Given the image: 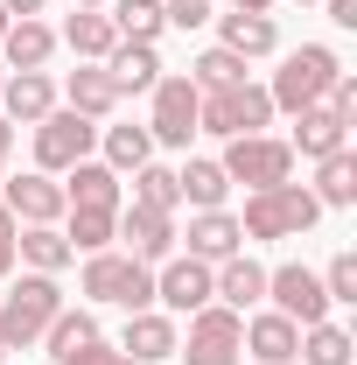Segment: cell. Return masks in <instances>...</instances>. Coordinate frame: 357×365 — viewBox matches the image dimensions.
Segmentation results:
<instances>
[{
    "label": "cell",
    "mask_w": 357,
    "mask_h": 365,
    "mask_svg": "<svg viewBox=\"0 0 357 365\" xmlns=\"http://www.w3.org/2000/svg\"><path fill=\"white\" fill-rule=\"evenodd\" d=\"M218 169H224L231 182L273 190V182H294V148H287V140H273V134H238V140H224Z\"/></svg>",
    "instance_id": "obj_6"
},
{
    "label": "cell",
    "mask_w": 357,
    "mask_h": 365,
    "mask_svg": "<svg viewBox=\"0 0 357 365\" xmlns=\"http://www.w3.org/2000/svg\"><path fill=\"white\" fill-rule=\"evenodd\" d=\"M176 190H182V204H189V211H224L231 176H224L218 162H203V155H196V162H182V169H176Z\"/></svg>",
    "instance_id": "obj_28"
},
{
    "label": "cell",
    "mask_w": 357,
    "mask_h": 365,
    "mask_svg": "<svg viewBox=\"0 0 357 365\" xmlns=\"http://www.w3.org/2000/svg\"><path fill=\"white\" fill-rule=\"evenodd\" d=\"M56 43L78 49V63H105L112 43H119V29H112V14H105V7H78V14L63 21V36H56Z\"/></svg>",
    "instance_id": "obj_23"
},
{
    "label": "cell",
    "mask_w": 357,
    "mask_h": 365,
    "mask_svg": "<svg viewBox=\"0 0 357 365\" xmlns=\"http://www.w3.org/2000/svg\"><path fill=\"white\" fill-rule=\"evenodd\" d=\"M91 337H98V317H91V309H56V323L43 330L49 359H63V351H78V344H91Z\"/></svg>",
    "instance_id": "obj_34"
},
{
    "label": "cell",
    "mask_w": 357,
    "mask_h": 365,
    "mask_svg": "<svg viewBox=\"0 0 357 365\" xmlns=\"http://www.w3.org/2000/svg\"><path fill=\"white\" fill-rule=\"evenodd\" d=\"M63 197L70 204H85V211H119L127 197H119V169H105V162H78V169H63Z\"/></svg>",
    "instance_id": "obj_21"
},
{
    "label": "cell",
    "mask_w": 357,
    "mask_h": 365,
    "mask_svg": "<svg viewBox=\"0 0 357 365\" xmlns=\"http://www.w3.org/2000/svg\"><path fill=\"white\" fill-rule=\"evenodd\" d=\"M322 288H329V302H357V253H336L322 267Z\"/></svg>",
    "instance_id": "obj_36"
},
{
    "label": "cell",
    "mask_w": 357,
    "mask_h": 365,
    "mask_svg": "<svg viewBox=\"0 0 357 365\" xmlns=\"http://www.w3.org/2000/svg\"><path fill=\"white\" fill-rule=\"evenodd\" d=\"M7 21H14V14H7V7H0V36H7Z\"/></svg>",
    "instance_id": "obj_44"
},
{
    "label": "cell",
    "mask_w": 357,
    "mask_h": 365,
    "mask_svg": "<svg viewBox=\"0 0 357 365\" xmlns=\"http://www.w3.org/2000/svg\"><path fill=\"white\" fill-rule=\"evenodd\" d=\"M0 365H7V344H0Z\"/></svg>",
    "instance_id": "obj_47"
},
{
    "label": "cell",
    "mask_w": 357,
    "mask_h": 365,
    "mask_svg": "<svg viewBox=\"0 0 357 365\" xmlns=\"http://www.w3.org/2000/svg\"><path fill=\"white\" fill-rule=\"evenodd\" d=\"M154 302H161L169 317H196L203 302H218V295H211V267L189 260V253L161 260V267H154Z\"/></svg>",
    "instance_id": "obj_12"
},
{
    "label": "cell",
    "mask_w": 357,
    "mask_h": 365,
    "mask_svg": "<svg viewBox=\"0 0 357 365\" xmlns=\"http://www.w3.org/2000/svg\"><path fill=\"white\" fill-rule=\"evenodd\" d=\"M196 106H203V91L189 85V78H169V71H161V85H154V120H147L154 148H189V134H196Z\"/></svg>",
    "instance_id": "obj_10"
},
{
    "label": "cell",
    "mask_w": 357,
    "mask_h": 365,
    "mask_svg": "<svg viewBox=\"0 0 357 365\" xmlns=\"http://www.w3.org/2000/svg\"><path fill=\"white\" fill-rule=\"evenodd\" d=\"M294 359H302V365H351L357 359V337L343 330V323H309L302 344H294Z\"/></svg>",
    "instance_id": "obj_30"
},
{
    "label": "cell",
    "mask_w": 357,
    "mask_h": 365,
    "mask_svg": "<svg viewBox=\"0 0 357 365\" xmlns=\"http://www.w3.org/2000/svg\"><path fill=\"white\" fill-rule=\"evenodd\" d=\"M238 344H245L260 365H287V359H294V344H302V323H287L280 309H260V317H245Z\"/></svg>",
    "instance_id": "obj_17"
},
{
    "label": "cell",
    "mask_w": 357,
    "mask_h": 365,
    "mask_svg": "<svg viewBox=\"0 0 357 365\" xmlns=\"http://www.w3.org/2000/svg\"><path fill=\"white\" fill-rule=\"evenodd\" d=\"M231 7H238V14H267L273 0H231Z\"/></svg>",
    "instance_id": "obj_43"
},
{
    "label": "cell",
    "mask_w": 357,
    "mask_h": 365,
    "mask_svg": "<svg viewBox=\"0 0 357 365\" xmlns=\"http://www.w3.org/2000/svg\"><path fill=\"white\" fill-rule=\"evenodd\" d=\"M91 148H98V120H85V113L56 106L49 120H36V169H43V176H63V169H78Z\"/></svg>",
    "instance_id": "obj_8"
},
{
    "label": "cell",
    "mask_w": 357,
    "mask_h": 365,
    "mask_svg": "<svg viewBox=\"0 0 357 365\" xmlns=\"http://www.w3.org/2000/svg\"><path fill=\"white\" fill-rule=\"evenodd\" d=\"M267 127H273V98L252 78H238V85H224V91H203V106H196V134L238 140V134H267Z\"/></svg>",
    "instance_id": "obj_4"
},
{
    "label": "cell",
    "mask_w": 357,
    "mask_h": 365,
    "mask_svg": "<svg viewBox=\"0 0 357 365\" xmlns=\"http://www.w3.org/2000/svg\"><path fill=\"white\" fill-rule=\"evenodd\" d=\"M63 309V288H56V274H21L7 295H0V344L7 351H28V344H43V330L56 323Z\"/></svg>",
    "instance_id": "obj_1"
},
{
    "label": "cell",
    "mask_w": 357,
    "mask_h": 365,
    "mask_svg": "<svg viewBox=\"0 0 357 365\" xmlns=\"http://www.w3.org/2000/svg\"><path fill=\"white\" fill-rule=\"evenodd\" d=\"M336 49L329 43H302V49H287L280 56V71H273V85H267V98H273V113H309V106H322V91L336 85Z\"/></svg>",
    "instance_id": "obj_2"
},
{
    "label": "cell",
    "mask_w": 357,
    "mask_h": 365,
    "mask_svg": "<svg viewBox=\"0 0 357 365\" xmlns=\"http://www.w3.org/2000/svg\"><path fill=\"white\" fill-rule=\"evenodd\" d=\"M329 21L336 29H357V0H329Z\"/></svg>",
    "instance_id": "obj_40"
},
{
    "label": "cell",
    "mask_w": 357,
    "mask_h": 365,
    "mask_svg": "<svg viewBox=\"0 0 357 365\" xmlns=\"http://www.w3.org/2000/svg\"><path fill=\"white\" fill-rule=\"evenodd\" d=\"M287 148L309 155V162H322V155L351 148V120H336L329 106H309V113H294V140H287Z\"/></svg>",
    "instance_id": "obj_20"
},
{
    "label": "cell",
    "mask_w": 357,
    "mask_h": 365,
    "mask_svg": "<svg viewBox=\"0 0 357 365\" xmlns=\"http://www.w3.org/2000/svg\"><path fill=\"white\" fill-rule=\"evenodd\" d=\"M0 85H7V63H0Z\"/></svg>",
    "instance_id": "obj_46"
},
{
    "label": "cell",
    "mask_w": 357,
    "mask_h": 365,
    "mask_svg": "<svg viewBox=\"0 0 357 365\" xmlns=\"http://www.w3.org/2000/svg\"><path fill=\"white\" fill-rule=\"evenodd\" d=\"M134 204H140V211H161V218H176V211H182L176 169H161V162H140V169H134Z\"/></svg>",
    "instance_id": "obj_32"
},
{
    "label": "cell",
    "mask_w": 357,
    "mask_h": 365,
    "mask_svg": "<svg viewBox=\"0 0 357 365\" xmlns=\"http://www.w3.org/2000/svg\"><path fill=\"white\" fill-rule=\"evenodd\" d=\"M322 211H351L357 204V155L351 148H336V155H322V169H315V190H309Z\"/></svg>",
    "instance_id": "obj_27"
},
{
    "label": "cell",
    "mask_w": 357,
    "mask_h": 365,
    "mask_svg": "<svg viewBox=\"0 0 357 365\" xmlns=\"http://www.w3.org/2000/svg\"><path fill=\"white\" fill-rule=\"evenodd\" d=\"M119 239H127V253H134L140 267H161V260H176V218H161V211L119 204Z\"/></svg>",
    "instance_id": "obj_13"
},
{
    "label": "cell",
    "mask_w": 357,
    "mask_h": 365,
    "mask_svg": "<svg viewBox=\"0 0 357 365\" xmlns=\"http://www.w3.org/2000/svg\"><path fill=\"white\" fill-rule=\"evenodd\" d=\"M218 49L231 56H273L280 49V29H273V14H218Z\"/></svg>",
    "instance_id": "obj_22"
},
{
    "label": "cell",
    "mask_w": 357,
    "mask_h": 365,
    "mask_svg": "<svg viewBox=\"0 0 357 365\" xmlns=\"http://www.w3.org/2000/svg\"><path fill=\"white\" fill-rule=\"evenodd\" d=\"M0 56H7V71H49V56H56V29H43L36 14H28V21H7Z\"/></svg>",
    "instance_id": "obj_24"
},
{
    "label": "cell",
    "mask_w": 357,
    "mask_h": 365,
    "mask_svg": "<svg viewBox=\"0 0 357 365\" xmlns=\"http://www.w3.org/2000/svg\"><path fill=\"white\" fill-rule=\"evenodd\" d=\"M14 260H28V274H63V267H70V239H63V225H21V232H14Z\"/></svg>",
    "instance_id": "obj_26"
},
{
    "label": "cell",
    "mask_w": 357,
    "mask_h": 365,
    "mask_svg": "<svg viewBox=\"0 0 357 365\" xmlns=\"http://www.w3.org/2000/svg\"><path fill=\"white\" fill-rule=\"evenodd\" d=\"M0 204L14 211V225H63V211H70V197H63V182L43 176V169H28V176H0Z\"/></svg>",
    "instance_id": "obj_11"
},
{
    "label": "cell",
    "mask_w": 357,
    "mask_h": 365,
    "mask_svg": "<svg viewBox=\"0 0 357 365\" xmlns=\"http://www.w3.org/2000/svg\"><path fill=\"white\" fill-rule=\"evenodd\" d=\"M56 365H134L119 344H105V337H91V344H78V351H63Z\"/></svg>",
    "instance_id": "obj_37"
},
{
    "label": "cell",
    "mask_w": 357,
    "mask_h": 365,
    "mask_svg": "<svg viewBox=\"0 0 357 365\" xmlns=\"http://www.w3.org/2000/svg\"><path fill=\"white\" fill-rule=\"evenodd\" d=\"M7 155H14V120L0 113V176H7Z\"/></svg>",
    "instance_id": "obj_41"
},
{
    "label": "cell",
    "mask_w": 357,
    "mask_h": 365,
    "mask_svg": "<svg viewBox=\"0 0 357 365\" xmlns=\"http://www.w3.org/2000/svg\"><path fill=\"white\" fill-rule=\"evenodd\" d=\"M315 218H322V204L309 197V182H273V190H252L245 197L238 232L245 239H302Z\"/></svg>",
    "instance_id": "obj_3"
},
{
    "label": "cell",
    "mask_w": 357,
    "mask_h": 365,
    "mask_svg": "<svg viewBox=\"0 0 357 365\" xmlns=\"http://www.w3.org/2000/svg\"><path fill=\"white\" fill-rule=\"evenodd\" d=\"M14 211H7V204H0V281H7V274H14Z\"/></svg>",
    "instance_id": "obj_39"
},
{
    "label": "cell",
    "mask_w": 357,
    "mask_h": 365,
    "mask_svg": "<svg viewBox=\"0 0 357 365\" xmlns=\"http://www.w3.org/2000/svg\"><path fill=\"white\" fill-rule=\"evenodd\" d=\"M238 330H245V317H238V309L203 302V309L189 317V337L176 344V359H182V365H238V359H245Z\"/></svg>",
    "instance_id": "obj_7"
},
{
    "label": "cell",
    "mask_w": 357,
    "mask_h": 365,
    "mask_svg": "<svg viewBox=\"0 0 357 365\" xmlns=\"http://www.w3.org/2000/svg\"><path fill=\"white\" fill-rule=\"evenodd\" d=\"M161 14H169V29H203L211 21V0H161Z\"/></svg>",
    "instance_id": "obj_38"
},
{
    "label": "cell",
    "mask_w": 357,
    "mask_h": 365,
    "mask_svg": "<svg viewBox=\"0 0 357 365\" xmlns=\"http://www.w3.org/2000/svg\"><path fill=\"white\" fill-rule=\"evenodd\" d=\"M63 239H70V253H105V246L119 239V211H85V204H70V211H63Z\"/></svg>",
    "instance_id": "obj_29"
},
{
    "label": "cell",
    "mask_w": 357,
    "mask_h": 365,
    "mask_svg": "<svg viewBox=\"0 0 357 365\" xmlns=\"http://www.w3.org/2000/svg\"><path fill=\"white\" fill-rule=\"evenodd\" d=\"M0 113L14 120V127H36L56 113V85H49V71H7V85H0Z\"/></svg>",
    "instance_id": "obj_16"
},
{
    "label": "cell",
    "mask_w": 357,
    "mask_h": 365,
    "mask_svg": "<svg viewBox=\"0 0 357 365\" xmlns=\"http://www.w3.org/2000/svg\"><path fill=\"white\" fill-rule=\"evenodd\" d=\"M238 78H245V56H231V49H203L189 63V85L196 91H224V85H238Z\"/></svg>",
    "instance_id": "obj_35"
},
{
    "label": "cell",
    "mask_w": 357,
    "mask_h": 365,
    "mask_svg": "<svg viewBox=\"0 0 357 365\" xmlns=\"http://www.w3.org/2000/svg\"><path fill=\"white\" fill-rule=\"evenodd\" d=\"M78 7H105V0H78Z\"/></svg>",
    "instance_id": "obj_45"
},
{
    "label": "cell",
    "mask_w": 357,
    "mask_h": 365,
    "mask_svg": "<svg viewBox=\"0 0 357 365\" xmlns=\"http://www.w3.org/2000/svg\"><path fill=\"white\" fill-rule=\"evenodd\" d=\"M105 14H112L119 43H161V29H169L161 0H105Z\"/></svg>",
    "instance_id": "obj_31"
},
{
    "label": "cell",
    "mask_w": 357,
    "mask_h": 365,
    "mask_svg": "<svg viewBox=\"0 0 357 365\" xmlns=\"http://www.w3.org/2000/svg\"><path fill=\"white\" fill-rule=\"evenodd\" d=\"M63 106H70V113H85V120H105V113L119 106L112 71H105V63H78V71L63 78Z\"/></svg>",
    "instance_id": "obj_19"
},
{
    "label": "cell",
    "mask_w": 357,
    "mask_h": 365,
    "mask_svg": "<svg viewBox=\"0 0 357 365\" xmlns=\"http://www.w3.org/2000/svg\"><path fill=\"white\" fill-rule=\"evenodd\" d=\"M231 253H245L238 218H231V211H196V218H189V260L218 267V260H231Z\"/></svg>",
    "instance_id": "obj_18"
},
{
    "label": "cell",
    "mask_w": 357,
    "mask_h": 365,
    "mask_svg": "<svg viewBox=\"0 0 357 365\" xmlns=\"http://www.w3.org/2000/svg\"><path fill=\"white\" fill-rule=\"evenodd\" d=\"M267 302L280 309L287 323H329V288H322V274L302 267V260H280V267H267Z\"/></svg>",
    "instance_id": "obj_9"
},
{
    "label": "cell",
    "mask_w": 357,
    "mask_h": 365,
    "mask_svg": "<svg viewBox=\"0 0 357 365\" xmlns=\"http://www.w3.org/2000/svg\"><path fill=\"white\" fill-rule=\"evenodd\" d=\"M105 169H119V176H134L140 162H154V134L147 127H105Z\"/></svg>",
    "instance_id": "obj_33"
},
{
    "label": "cell",
    "mask_w": 357,
    "mask_h": 365,
    "mask_svg": "<svg viewBox=\"0 0 357 365\" xmlns=\"http://www.w3.org/2000/svg\"><path fill=\"white\" fill-rule=\"evenodd\" d=\"M105 71H112L119 98H127V91H154V85H161V49H154V43H112Z\"/></svg>",
    "instance_id": "obj_25"
},
{
    "label": "cell",
    "mask_w": 357,
    "mask_h": 365,
    "mask_svg": "<svg viewBox=\"0 0 357 365\" xmlns=\"http://www.w3.org/2000/svg\"><path fill=\"white\" fill-rule=\"evenodd\" d=\"M211 295H218L224 309H252V302H267V267L252 260V253H231V260H218L211 267Z\"/></svg>",
    "instance_id": "obj_15"
},
{
    "label": "cell",
    "mask_w": 357,
    "mask_h": 365,
    "mask_svg": "<svg viewBox=\"0 0 357 365\" xmlns=\"http://www.w3.org/2000/svg\"><path fill=\"white\" fill-rule=\"evenodd\" d=\"M78 288H85L91 302L127 309V317H134V309H154V267H140L134 253H112V246L85 260V281H78Z\"/></svg>",
    "instance_id": "obj_5"
},
{
    "label": "cell",
    "mask_w": 357,
    "mask_h": 365,
    "mask_svg": "<svg viewBox=\"0 0 357 365\" xmlns=\"http://www.w3.org/2000/svg\"><path fill=\"white\" fill-rule=\"evenodd\" d=\"M176 344H182V330L169 309H134L127 317V337H119V351L134 365H161V359H176Z\"/></svg>",
    "instance_id": "obj_14"
},
{
    "label": "cell",
    "mask_w": 357,
    "mask_h": 365,
    "mask_svg": "<svg viewBox=\"0 0 357 365\" xmlns=\"http://www.w3.org/2000/svg\"><path fill=\"white\" fill-rule=\"evenodd\" d=\"M0 7H7V14H21V21H28V14H43L49 0H0Z\"/></svg>",
    "instance_id": "obj_42"
}]
</instances>
